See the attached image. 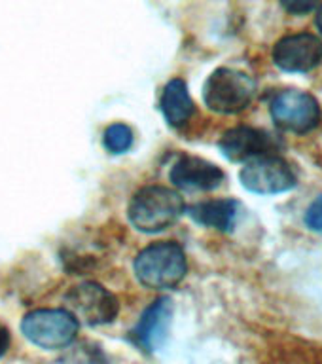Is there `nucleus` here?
I'll return each mask as SVG.
<instances>
[{
    "instance_id": "nucleus-1",
    "label": "nucleus",
    "mask_w": 322,
    "mask_h": 364,
    "mask_svg": "<svg viewBox=\"0 0 322 364\" xmlns=\"http://www.w3.org/2000/svg\"><path fill=\"white\" fill-rule=\"evenodd\" d=\"M186 210L184 199L169 186H144L131 198L127 216L131 224L144 233L163 232Z\"/></svg>"
},
{
    "instance_id": "nucleus-2",
    "label": "nucleus",
    "mask_w": 322,
    "mask_h": 364,
    "mask_svg": "<svg viewBox=\"0 0 322 364\" xmlns=\"http://www.w3.org/2000/svg\"><path fill=\"white\" fill-rule=\"evenodd\" d=\"M135 275L146 289H175L186 275V255L175 241L148 245L135 258Z\"/></svg>"
},
{
    "instance_id": "nucleus-3",
    "label": "nucleus",
    "mask_w": 322,
    "mask_h": 364,
    "mask_svg": "<svg viewBox=\"0 0 322 364\" xmlns=\"http://www.w3.org/2000/svg\"><path fill=\"white\" fill-rule=\"evenodd\" d=\"M256 95V82L235 68H216L205 82V105L218 114H237L249 107Z\"/></svg>"
},
{
    "instance_id": "nucleus-4",
    "label": "nucleus",
    "mask_w": 322,
    "mask_h": 364,
    "mask_svg": "<svg viewBox=\"0 0 322 364\" xmlns=\"http://www.w3.org/2000/svg\"><path fill=\"white\" fill-rule=\"evenodd\" d=\"M80 323L68 309H34L21 321V332L31 343L57 351L76 340Z\"/></svg>"
},
{
    "instance_id": "nucleus-5",
    "label": "nucleus",
    "mask_w": 322,
    "mask_h": 364,
    "mask_svg": "<svg viewBox=\"0 0 322 364\" xmlns=\"http://www.w3.org/2000/svg\"><path fill=\"white\" fill-rule=\"evenodd\" d=\"M65 304L68 311L78 318V323L90 326L112 323L119 313L118 298L95 281H85L68 290L65 296Z\"/></svg>"
},
{
    "instance_id": "nucleus-6",
    "label": "nucleus",
    "mask_w": 322,
    "mask_h": 364,
    "mask_svg": "<svg viewBox=\"0 0 322 364\" xmlns=\"http://www.w3.org/2000/svg\"><path fill=\"white\" fill-rule=\"evenodd\" d=\"M273 122L292 133H307L321 122V107L317 99L301 90H283L269 105Z\"/></svg>"
},
{
    "instance_id": "nucleus-7",
    "label": "nucleus",
    "mask_w": 322,
    "mask_h": 364,
    "mask_svg": "<svg viewBox=\"0 0 322 364\" xmlns=\"http://www.w3.org/2000/svg\"><path fill=\"white\" fill-rule=\"evenodd\" d=\"M241 182L250 192L272 196L292 190L298 184V176L289 161L272 154L249 159L241 171Z\"/></svg>"
},
{
    "instance_id": "nucleus-8",
    "label": "nucleus",
    "mask_w": 322,
    "mask_h": 364,
    "mask_svg": "<svg viewBox=\"0 0 322 364\" xmlns=\"http://www.w3.org/2000/svg\"><path fill=\"white\" fill-rule=\"evenodd\" d=\"M273 61L284 73H309L322 61V40L311 33L284 36L273 50Z\"/></svg>"
},
{
    "instance_id": "nucleus-9",
    "label": "nucleus",
    "mask_w": 322,
    "mask_h": 364,
    "mask_svg": "<svg viewBox=\"0 0 322 364\" xmlns=\"http://www.w3.org/2000/svg\"><path fill=\"white\" fill-rule=\"evenodd\" d=\"M281 148L277 136L256 127H233L220 139V150L230 161H249L260 156H272Z\"/></svg>"
},
{
    "instance_id": "nucleus-10",
    "label": "nucleus",
    "mask_w": 322,
    "mask_h": 364,
    "mask_svg": "<svg viewBox=\"0 0 322 364\" xmlns=\"http://www.w3.org/2000/svg\"><path fill=\"white\" fill-rule=\"evenodd\" d=\"M171 318H173V300L161 296L144 309V313L129 332L131 341L142 351L154 353L163 346L169 334Z\"/></svg>"
},
{
    "instance_id": "nucleus-11",
    "label": "nucleus",
    "mask_w": 322,
    "mask_h": 364,
    "mask_svg": "<svg viewBox=\"0 0 322 364\" xmlns=\"http://www.w3.org/2000/svg\"><path fill=\"white\" fill-rule=\"evenodd\" d=\"M169 176L178 190H215L224 181V171L203 158L182 156Z\"/></svg>"
},
{
    "instance_id": "nucleus-12",
    "label": "nucleus",
    "mask_w": 322,
    "mask_h": 364,
    "mask_svg": "<svg viewBox=\"0 0 322 364\" xmlns=\"http://www.w3.org/2000/svg\"><path fill=\"white\" fill-rule=\"evenodd\" d=\"M159 105H161V112H163L167 124L173 127L186 125L188 119L195 112V105L190 97L186 82L182 78H173L171 82H167Z\"/></svg>"
},
{
    "instance_id": "nucleus-13",
    "label": "nucleus",
    "mask_w": 322,
    "mask_h": 364,
    "mask_svg": "<svg viewBox=\"0 0 322 364\" xmlns=\"http://www.w3.org/2000/svg\"><path fill=\"white\" fill-rule=\"evenodd\" d=\"M239 215V203L233 199H209L195 203L190 209V216L201 226L230 232L235 226Z\"/></svg>"
},
{
    "instance_id": "nucleus-14",
    "label": "nucleus",
    "mask_w": 322,
    "mask_h": 364,
    "mask_svg": "<svg viewBox=\"0 0 322 364\" xmlns=\"http://www.w3.org/2000/svg\"><path fill=\"white\" fill-rule=\"evenodd\" d=\"M133 131L129 125L125 124H112L104 131L102 144L110 154H125L133 146Z\"/></svg>"
},
{
    "instance_id": "nucleus-15",
    "label": "nucleus",
    "mask_w": 322,
    "mask_h": 364,
    "mask_svg": "<svg viewBox=\"0 0 322 364\" xmlns=\"http://www.w3.org/2000/svg\"><path fill=\"white\" fill-rule=\"evenodd\" d=\"M306 224L311 228L313 232L322 233V196L315 199V201L307 207Z\"/></svg>"
},
{
    "instance_id": "nucleus-16",
    "label": "nucleus",
    "mask_w": 322,
    "mask_h": 364,
    "mask_svg": "<svg viewBox=\"0 0 322 364\" xmlns=\"http://www.w3.org/2000/svg\"><path fill=\"white\" fill-rule=\"evenodd\" d=\"M281 4L286 11L294 14V16H304L309 14L318 6V0H281Z\"/></svg>"
},
{
    "instance_id": "nucleus-17",
    "label": "nucleus",
    "mask_w": 322,
    "mask_h": 364,
    "mask_svg": "<svg viewBox=\"0 0 322 364\" xmlns=\"http://www.w3.org/2000/svg\"><path fill=\"white\" fill-rule=\"evenodd\" d=\"M8 349H10V330L0 323V358L4 357Z\"/></svg>"
},
{
    "instance_id": "nucleus-18",
    "label": "nucleus",
    "mask_w": 322,
    "mask_h": 364,
    "mask_svg": "<svg viewBox=\"0 0 322 364\" xmlns=\"http://www.w3.org/2000/svg\"><path fill=\"white\" fill-rule=\"evenodd\" d=\"M317 27H318V31L322 33V4H321V8H318V14H317Z\"/></svg>"
}]
</instances>
